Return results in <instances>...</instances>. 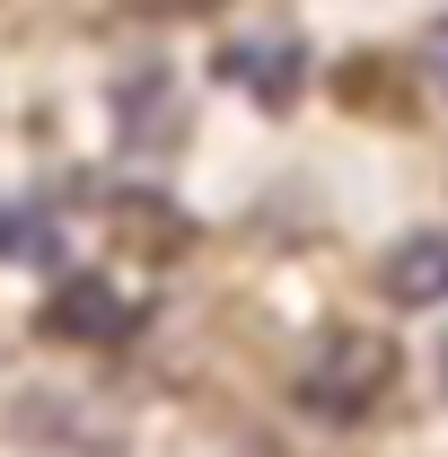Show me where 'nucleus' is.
I'll return each mask as SVG.
<instances>
[{"label":"nucleus","instance_id":"obj_1","mask_svg":"<svg viewBox=\"0 0 448 457\" xmlns=\"http://www.w3.org/2000/svg\"><path fill=\"white\" fill-rule=\"evenodd\" d=\"M395 387V343L369 335V326H343L308 352V370L290 378V396L308 404L317 422H369Z\"/></svg>","mask_w":448,"mask_h":457},{"label":"nucleus","instance_id":"obj_2","mask_svg":"<svg viewBox=\"0 0 448 457\" xmlns=\"http://www.w3.org/2000/svg\"><path fill=\"white\" fill-rule=\"evenodd\" d=\"M132 299L114 282H62L54 290V308H45V335H62V343H114V335H132Z\"/></svg>","mask_w":448,"mask_h":457},{"label":"nucleus","instance_id":"obj_3","mask_svg":"<svg viewBox=\"0 0 448 457\" xmlns=\"http://www.w3.org/2000/svg\"><path fill=\"white\" fill-rule=\"evenodd\" d=\"M387 299L395 308H440L448 299V228H413L387 255Z\"/></svg>","mask_w":448,"mask_h":457},{"label":"nucleus","instance_id":"obj_4","mask_svg":"<svg viewBox=\"0 0 448 457\" xmlns=\"http://www.w3.org/2000/svg\"><path fill=\"white\" fill-rule=\"evenodd\" d=\"M228 79H264V97H290V79H299V54L281 45V54H228L220 62Z\"/></svg>","mask_w":448,"mask_h":457},{"label":"nucleus","instance_id":"obj_5","mask_svg":"<svg viewBox=\"0 0 448 457\" xmlns=\"http://www.w3.org/2000/svg\"><path fill=\"white\" fill-rule=\"evenodd\" d=\"M0 255H54V237H45V220H0Z\"/></svg>","mask_w":448,"mask_h":457}]
</instances>
